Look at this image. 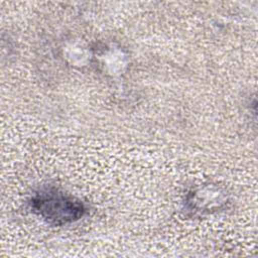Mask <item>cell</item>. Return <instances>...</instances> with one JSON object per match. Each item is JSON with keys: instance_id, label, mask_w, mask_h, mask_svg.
<instances>
[{"instance_id": "obj_1", "label": "cell", "mask_w": 258, "mask_h": 258, "mask_svg": "<svg viewBox=\"0 0 258 258\" xmlns=\"http://www.w3.org/2000/svg\"><path fill=\"white\" fill-rule=\"evenodd\" d=\"M30 207L47 223L59 226L78 221L86 213V207L80 200L55 189L36 194L31 199Z\"/></svg>"}]
</instances>
